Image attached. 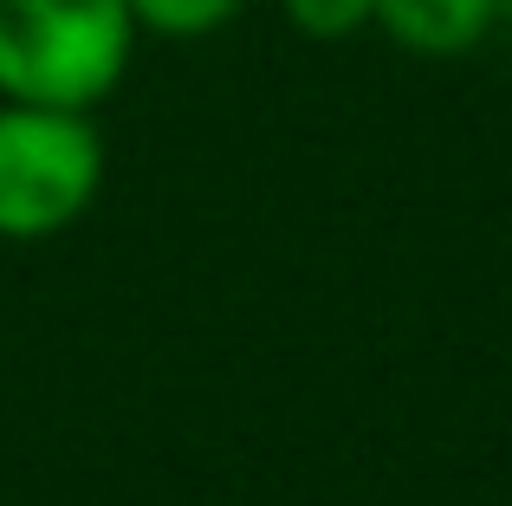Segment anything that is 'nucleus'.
Wrapping results in <instances>:
<instances>
[{
    "mask_svg": "<svg viewBox=\"0 0 512 506\" xmlns=\"http://www.w3.org/2000/svg\"><path fill=\"white\" fill-rule=\"evenodd\" d=\"M130 0H0V98L91 111L130 72Z\"/></svg>",
    "mask_w": 512,
    "mask_h": 506,
    "instance_id": "nucleus-1",
    "label": "nucleus"
},
{
    "mask_svg": "<svg viewBox=\"0 0 512 506\" xmlns=\"http://www.w3.org/2000/svg\"><path fill=\"white\" fill-rule=\"evenodd\" d=\"M104 182V137L91 111L0 104V241H46L72 228Z\"/></svg>",
    "mask_w": 512,
    "mask_h": 506,
    "instance_id": "nucleus-2",
    "label": "nucleus"
},
{
    "mask_svg": "<svg viewBox=\"0 0 512 506\" xmlns=\"http://www.w3.org/2000/svg\"><path fill=\"white\" fill-rule=\"evenodd\" d=\"M370 26H383L402 52L454 59L500 26V0H370Z\"/></svg>",
    "mask_w": 512,
    "mask_h": 506,
    "instance_id": "nucleus-3",
    "label": "nucleus"
},
{
    "mask_svg": "<svg viewBox=\"0 0 512 506\" xmlns=\"http://www.w3.org/2000/svg\"><path fill=\"white\" fill-rule=\"evenodd\" d=\"M247 0H130L143 33H163V39H201V33H221Z\"/></svg>",
    "mask_w": 512,
    "mask_h": 506,
    "instance_id": "nucleus-4",
    "label": "nucleus"
},
{
    "mask_svg": "<svg viewBox=\"0 0 512 506\" xmlns=\"http://www.w3.org/2000/svg\"><path fill=\"white\" fill-rule=\"evenodd\" d=\"M279 7L305 39H350L370 26V0H279Z\"/></svg>",
    "mask_w": 512,
    "mask_h": 506,
    "instance_id": "nucleus-5",
    "label": "nucleus"
},
{
    "mask_svg": "<svg viewBox=\"0 0 512 506\" xmlns=\"http://www.w3.org/2000/svg\"><path fill=\"white\" fill-rule=\"evenodd\" d=\"M500 20H512V0H500Z\"/></svg>",
    "mask_w": 512,
    "mask_h": 506,
    "instance_id": "nucleus-6",
    "label": "nucleus"
}]
</instances>
